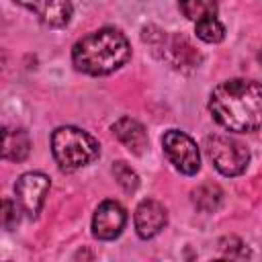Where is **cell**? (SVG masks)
I'll return each instance as SVG.
<instances>
[{
	"instance_id": "obj_1",
	"label": "cell",
	"mask_w": 262,
	"mask_h": 262,
	"mask_svg": "<svg viewBox=\"0 0 262 262\" xmlns=\"http://www.w3.org/2000/svg\"><path fill=\"white\" fill-rule=\"evenodd\" d=\"M209 111L227 131H256L262 115V88L256 80H225L213 88Z\"/></svg>"
},
{
	"instance_id": "obj_2",
	"label": "cell",
	"mask_w": 262,
	"mask_h": 262,
	"mask_svg": "<svg viewBox=\"0 0 262 262\" xmlns=\"http://www.w3.org/2000/svg\"><path fill=\"white\" fill-rule=\"evenodd\" d=\"M131 47L127 37L117 29H98L72 47V63L78 72L90 76H104L127 63Z\"/></svg>"
},
{
	"instance_id": "obj_3",
	"label": "cell",
	"mask_w": 262,
	"mask_h": 262,
	"mask_svg": "<svg viewBox=\"0 0 262 262\" xmlns=\"http://www.w3.org/2000/svg\"><path fill=\"white\" fill-rule=\"evenodd\" d=\"M51 151L59 168L78 170L92 164L100 156V145L90 133L66 125L51 133Z\"/></svg>"
},
{
	"instance_id": "obj_4",
	"label": "cell",
	"mask_w": 262,
	"mask_h": 262,
	"mask_svg": "<svg viewBox=\"0 0 262 262\" xmlns=\"http://www.w3.org/2000/svg\"><path fill=\"white\" fill-rule=\"evenodd\" d=\"M207 156L211 158L213 166L223 176H239L250 162V151L235 139L227 135H207L205 139Z\"/></svg>"
},
{
	"instance_id": "obj_5",
	"label": "cell",
	"mask_w": 262,
	"mask_h": 262,
	"mask_svg": "<svg viewBox=\"0 0 262 262\" xmlns=\"http://www.w3.org/2000/svg\"><path fill=\"white\" fill-rule=\"evenodd\" d=\"M162 145L164 151L168 156V160L174 164L176 170H180L182 174H196L201 168V154L196 143L178 129H170L164 133L162 137Z\"/></svg>"
},
{
	"instance_id": "obj_6",
	"label": "cell",
	"mask_w": 262,
	"mask_h": 262,
	"mask_svg": "<svg viewBox=\"0 0 262 262\" xmlns=\"http://www.w3.org/2000/svg\"><path fill=\"white\" fill-rule=\"evenodd\" d=\"M49 186H51L49 176H45L43 172L23 174L14 184V194H16V203H18L20 211L27 213L29 217H37L45 203Z\"/></svg>"
},
{
	"instance_id": "obj_7",
	"label": "cell",
	"mask_w": 262,
	"mask_h": 262,
	"mask_svg": "<svg viewBox=\"0 0 262 262\" xmlns=\"http://www.w3.org/2000/svg\"><path fill=\"white\" fill-rule=\"evenodd\" d=\"M127 223V213L117 201H104L98 205L92 217V233L98 239H115L121 235Z\"/></svg>"
},
{
	"instance_id": "obj_8",
	"label": "cell",
	"mask_w": 262,
	"mask_h": 262,
	"mask_svg": "<svg viewBox=\"0 0 262 262\" xmlns=\"http://www.w3.org/2000/svg\"><path fill=\"white\" fill-rule=\"evenodd\" d=\"M12 2L29 8L47 27H66L72 18L70 0H12Z\"/></svg>"
},
{
	"instance_id": "obj_9",
	"label": "cell",
	"mask_w": 262,
	"mask_h": 262,
	"mask_svg": "<svg viewBox=\"0 0 262 262\" xmlns=\"http://www.w3.org/2000/svg\"><path fill=\"white\" fill-rule=\"evenodd\" d=\"M166 221H168V215L164 205L154 199L141 201L135 209V229H137V235L143 239L158 235L164 229Z\"/></svg>"
},
{
	"instance_id": "obj_10",
	"label": "cell",
	"mask_w": 262,
	"mask_h": 262,
	"mask_svg": "<svg viewBox=\"0 0 262 262\" xmlns=\"http://www.w3.org/2000/svg\"><path fill=\"white\" fill-rule=\"evenodd\" d=\"M113 133L115 137L135 156H141L147 149V133L143 125L131 117H121L113 123Z\"/></svg>"
},
{
	"instance_id": "obj_11",
	"label": "cell",
	"mask_w": 262,
	"mask_h": 262,
	"mask_svg": "<svg viewBox=\"0 0 262 262\" xmlns=\"http://www.w3.org/2000/svg\"><path fill=\"white\" fill-rule=\"evenodd\" d=\"M166 55H168V59L174 63V68H184V66L194 68V66L199 63V53H196V49H194L184 37H172V43L168 45Z\"/></svg>"
},
{
	"instance_id": "obj_12",
	"label": "cell",
	"mask_w": 262,
	"mask_h": 262,
	"mask_svg": "<svg viewBox=\"0 0 262 262\" xmlns=\"http://www.w3.org/2000/svg\"><path fill=\"white\" fill-rule=\"evenodd\" d=\"M221 199H223V192L217 184H201L192 190V203L196 209L205 211V213H211L215 211L219 205H221Z\"/></svg>"
},
{
	"instance_id": "obj_13",
	"label": "cell",
	"mask_w": 262,
	"mask_h": 262,
	"mask_svg": "<svg viewBox=\"0 0 262 262\" xmlns=\"http://www.w3.org/2000/svg\"><path fill=\"white\" fill-rule=\"evenodd\" d=\"M31 141L29 135L23 129H8V143H6V160L12 162H23L29 156Z\"/></svg>"
},
{
	"instance_id": "obj_14",
	"label": "cell",
	"mask_w": 262,
	"mask_h": 262,
	"mask_svg": "<svg viewBox=\"0 0 262 262\" xmlns=\"http://www.w3.org/2000/svg\"><path fill=\"white\" fill-rule=\"evenodd\" d=\"M178 8L186 18H190L194 23L205 16H217L215 0H178Z\"/></svg>"
},
{
	"instance_id": "obj_15",
	"label": "cell",
	"mask_w": 262,
	"mask_h": 262,
	"mask_svg": "<svg viewBox=\"0 0 262 262\" xmlns=\"http://www.w3.org/2000/svg\"><path fill=\"white\" fill-rule=\"evenodd\" d=\"M194 33L205 43H219L225 37V27L217 20V16H205L194 23Z\"/></svg>"
},
{
	"instance_id": "obj_16",
	"label": "cell",
	"mask_w": 262,
	"mask_h": 262,
	"mask_svg": "<svg viewBox=\"0 0 262 262\" xmlns=\"http://www.w3.org/2000/svg\"><path fill=\"white\" fill-rule=\"evenodd\" d=\"M113 174L115 180L121 184V188L125 192H135L139 186V176L135 174V170L131 166H127L125 162H115L113 164Z\"/></svg>"
},
{
	"instance_id": "obj_17",
	"label": "cell",
	"mask_w": 262,
	"mask_h": 262,
	"mask_svg": "<svg viewBox=\"0 0 262 262\" xmlns=\"http://www.w3.org/2000/svg\"><path fill=\"white\" fill-rule=\"evenodd\" d=\"M20 221V207L16 201L0 199V227L2 229H14Z\"/></svg>"
},
{
	"instance_id": "obj_18",
	"label": "cell",
	"mask_w": 262,
	"mask_h": 262,
	"mask_svg": "<svg viewBox=\"0 0 262 262\" xmlns=\"http://www.w3.org/2000/svg\"><path fill=\"white\" fill-rule=\"evenodd\" d=\"M219 248H221V252H223L225 256H229V258H235V256H239V254H237V250L248 254V250H244V244H242L237 237H225V239H221Z\"/></svg>"
},
{
	"instance_id": "obj_19",
	"label": "cell",
	"mask_w": 262,
	"mask_h": 262,
	"mask_svg": "<svg viewBox=\"0 0 262 262\" xmlns=\"http://www.w3.org/2000/svg\"><path fill=\"white\" fill-rule=\"evenodd\" d=\"M6 143H8V129L0 125V160L6 156Z\"/></svg>"
}]
</instances>
